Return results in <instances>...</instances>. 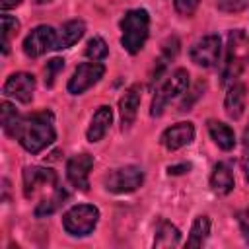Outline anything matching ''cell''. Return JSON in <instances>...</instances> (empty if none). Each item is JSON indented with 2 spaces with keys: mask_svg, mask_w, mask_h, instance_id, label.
Segmentation results:
<instances>
[{
  "mask_svg": "<svg viewBox=\"0 0 249 249\" xmlns=\"http://www.w3.org/2000/svg\"><path fill=\"white\" fill-rule=\"evenodd\" d=\"M93 165V158L89 154H76L68 160L66 163V175L70 179V183L80 189V191H88L89 189V169Z\"/></svg>",
  "mask_w": 249,
  "mask_h": 249,
  "instance_id": "11",
  "label": "cell"
},
{
  "mask_svg": "<svg viewBox=\"0 0 249 249\" xmlns=\"http://www.w3.org/2000/svg\"><path fill=\"white\" fill-rule=\"evenodd\" d=\"M62 68H64V60H62V58H53V60L47 62V66H45V84H47L49 88L54 84V78H56V74H58Z\"/></svg>",
  "mask_w": 249,
  "mask_h": 249,
  "instance_id": "28",
  "label": "cell"
},
{
  "mask_svg": "<svg viewBox=\"0 0 249 249\" xmlns=\"http://www.w3.org/2000/svg\"><path fill=\"white\" fill-rule=\"evenodd\" d=\"M247 58H249V37L243 29H235L228 37V56L222 72V82L233 84L241 74Z\"/></svg>",
  "mask_w": 249,
  "mask_h": 249,
  "instance_id": "3",
  "label": "cell"
},
{
  "mask_svg": "<svg viewBox=\"0 0 249 249\" xmlns=\"http://www.w3.org/2000/svg\"><path fill=\"white\" fill-rule=\"evenodd\" d=\"M66 196H68V195H66L64 189H54L51 196L43 198V200L37 204V208H35V216L41 218V216H49V214H53L54 210H58V206L64 202Z\"/></svg>",
  "mask_w": 249,
  "mask_h": 249,
  "instance_id": "23",
  "label": "cell"
},
{
  "mask_svg": "<svg viewBox=\"0 0 249 249\" xmlns=\"http://www.w3.org/2000/svg\"><path fill=\"white\" fill-rule=\"evenodd\" d=\"M111 121H113V111H111V107H109V105H101V107L95 111V115L91 117V123H89V126H88V132H86L88 140H89V142H99V140L105 136V132L109 130Z\"/></svg>",
  "mask_w": 249,
  "mask_h": 249,
  "instance_id": "15",
  "label": "cell"
},
{
  "mask_svg": "<svg viewBox=\"0 0 249 249\" xmlns=\"http://www.w3.org/2000/svg\"><path fill=\"white\" fill-rule=\"evenodd\" d=\"M43 187H56V173L47 167H25L23 169V195L25 198H33Z\"/></svg>",
  "mask_w": 249,
  "mask_h": 249,
  "instance_id": "9",
  "label": "cell"
},
{
  "mask_svg": "<svg viewBox=\"0 0 249 249\" xmlns=\"http://www.w3.org/2000/svg\"><path fill=\"white\" fill-rule=\"evenodd\" d=\"M216 6L220 12L226 14H239L249 8V0H216Z\"/></svg>",
  "mask_w": 249,
  "mask_h": 249,
  "instance_id": "27",
  "label": "cell"
},
{
  "mask_svg": "<svg viewBox=\"0 0 249 249\" xmlns=\"http://www.w3.org/2000/svg\"><path fill=\"white\" fill-rule=\"evenodd\" d=\"M142 181H144V173L136 165H124V167L113 169L103 179L105 189L111 193H119V195L136 191L142 185Z\"/></svg>",
  "mask_w": 249,
  "mask_h": 249,
  "instance_id": "6",
  "label": "cell"
},
{
  "mask_svg": "<svg viewBox=\"0 0 249 249\" xmlns=\"http://www.w3.org/2000/svg\"><path fill=\"white\" fill-rule=\"evenodd\" d=\"M140 91H142V88L138 84H134L119 99V113H121L123 128H128L136 119V111H138V105H140Z\"/></svg>",
  "mask_w": 249,
  "mask_h": 249,
  "instance_id": "14",
  "label": "cell"
},
{
  "mask_svg": "<svg viewBox=\"0 0 249 249\" xmlns=\"http://www.w3.org/2000/svg\"><path fill=\"white\" fill-rule=\"evenodd\" d=\"M103 72H105V66L99 64V62H84V64H80L74 70L72 78L68 80V91L72 95L84 93L86 89H89L93 84H97L101 80Z\"/></svg>",
  "mask_w": 249,
  "mask_h": 249,
  "instance_id": "8",
  "label": "cell"
},
{
  "mask_svg": "<svg viewBox=\"0 0 249 249\" xmlns=\"http://www.w3.org/2000/svg\"><path fill=\"white\" fill-rule=\"evenodd\" d=\"M245 99H247V93H245V86L243 84H237L233 82L226 93V99H224V109H226V115L230 119H239L243 115V109H245Z\"/></svg>",
  "mask_w": 249,
  "mask_h": 249,
  "instance_id": "16",
  "label": "cell"
},
{
  "mask_svg": "<svg viewBox=\"0 0 249 249\" xmlns=\"http://www.w3.org/2000/svg\"><path fill=\"white\" fill-rule=\"evenodd\" d=\"M243 146H245V150H249V124L243 130Z\"/></svg>",
  "mask_w": 249,
  "mask_h": 249,
  "instance_id": "34",
  "label": "cell"
},
{
  "mask_svg": "<svg viewBox=\"0 0 249 249\" xmlns=\"http://www.w3.org/2000/svg\"><path fill=\"white\" fill-rule=\"evenodd\" d=\"M191 169V165L189 163H181V165H169V175L173 173V175H177V173H185V171H189Z\"/></svg>",
  "mask_w": 249,
  "mask_h": 249,
  "instance_id": "31",
  "label": "cell"
},
{
  "mask_svg": "<svg viewBox=\"0 0 249 249\" xmlns=\"http://www.w3.org/2000/svg\"><path fill=\"white\" fill-rule=\"evenodd\" d=\"M99 220V210L91 204H78L72 206L64 216H62V226L70 235H88L93 231L95 224Z\"/></svg>",
  "mask_w": 249,
  "mask_h": 249,
  "instance_id": "5",
  "label": "cell"
},
{
  "mask_svg": "<svg viewBox=\"0 0 249 249\" xmlns=\"http://www.w3.org/2000/svg\"><path fill=\"white\" fill-rule=\"evenodd\" d=\"M179 241H181L179 230H177L173 224L161 220V222L158 224V230H156L154 247H175V245H179Z\"/></svg>",
  "mask_w": 249,
  "mask_h": 249,
  "instance_id": "21",
  "label": "cell"
},
{
  "mask_svg": "<svg viewBox=\"0 0 249 249\" xmlns=\"http://www.w3.org/2000/svg\"><path fill=\"white\" fill-rule=\"evenodd\" d=\"M33 2H37V4H47V2H51V0H33Z\"/></svg>",
  "mask_w": 249,
  "mask_h": 249,
  "instance_id": "35",
  "label": "cell"
},
{
  "mask_svg": "<svg viewBox=\"0 0 249 249\" xmlns=\"http://www.w3.org/2000/svg\"><path fill=\"white\" fill-rule=\"evenodd\" d=\"M239 228H241L243 239L249 243V208H245V210L239 214Z\"/></svg>",
  "mask_w": 249,
  "mask_h": 249,
  "instance_id": "30",
  "label": "cell"
},
{
  "mask_svg": "<svg viewBox=\"0 0 249 249\" xmlns=\"http://www.w3.org/2000/svg\"><path fill=\"white\" fill-rule=\"evenodd\" d=\"M177 53H179V39H177V37H169V39L163 43V47H161V54H160V58L156 60V68H154L152 82L160 80V76L163 74V70H165L167 64L175 58Z\"/></svg>",
  "mask_w": 249,
  "mask_h": 249,
  "instance_id": "20",
  "label": "cell"
},
{
  "mask_svg": "<svg viewBox=\"0 0 249 249\" xmlns=\"http://www.w3.org/2000/svg\"><path fill=\"white\" fill-rule=\"evenodd\" d=\"M187 86H189V72H187L185 68H177L175 72H171V76H169V78L160 86V89L156 91V95H154V99H152V105H150V115H152V117H160V115L163 113L165 105H167L173 97L181 95V93L187 89Z\"/></svg>",
  "mask_w": 249,
  "mask_h": 249,
  "instance_id": "4",
  "label": "cell"
},
{
  "mask_svg": "<svg viewBox=\"0 0 249 249\" xmlns=\"http://www.w3.org/2000/svg\"><path fill=\"white\" fill-rule=\"evenodd\" d=\"M84 31H86V23L82 19L66 21L60 27L58 35H56V49H68V47H72L74 43H78L82 39Z\"/></svg>",
  "mask_w": 249,
  "mask_h": 249,
  "instance_id": "18",
  "label": "cell"
},
{
  "mask_svg": "<svg viewBox=\"0 0 249 249\" xmlns=\"http://www.w3.org/2000/svg\"><path fill=\"white\" fill-rule=\"evenodd\" d=\"M56 132H54V117L51 111H37L29 117L21 119V124L18 128L16 138L19 140V144L31 152L37 154L43 148H47L53 140H54Z\"/></svg>",
  "mask_w": 249,
  "mask_h": 249,
  "instance_id": "1",
  "label": "cell"
},
{
  "mask_svg": "<svg viewBox=\"0 0 249 249\" xmlns=\"http://www.w3.org/2000/svg\"><path fill=\"white\" fill-rule=\"evenodd\" d=\"M220 37L218 35H206L198 39L191 49V60L198 66L210 68L220 58Z\"/></svg>",
  "mask_w": 249,
  "mask_h": 249,
  "instance_id": "10",
  "label": "cell"
},
{
  "mask_svg": "<svg viewBox=\"0 0 249 249\" xmlns=\"http://www.w3.org/2000/svg\"><path fill=\"white\" fill-rule=\"evenodd\" d=\"M19 4H21V0H0V8L2 10H10V8H16Z\"/></svg>",
  "mask_w": 249,
  "mask_h": 249,
  "instance_id": "32",
  "label": "cell"
},
{
  "mask_svg": "<svg viewBox=\"0 0 249 249\" xmlns=\"http://www.w3.org/2000/svg\"><path fill=\"white\" fill-rule=\"evenodd\" d=\"M33 91H35V78L27 72H16L4 84V95L14 97L21 103H29L33 99Z\"/></svg>",
  "mask_w": 249,
  "mask_h": 249,
  "instance_id": "12",
  "label": "cell"
},
{
  "mask_svg": "<svg viewBox=\"0 0 249 249\" xmlns=\"http://www.w3.org/2000/svg\"><path fill=\"white\" fill-rule=\"evenodd\" d=\"M200 0H175V10L181 16H193Z\"/></svg>",
  "mask_w": 249,
  "mask_h": 249,
  "instance_id": "29",
  "label": "cell"
},
{
  "mask_svg": "<svg viewBox=\"0 0 249 249\" xmlns=\"http://www.w3.org/2000/svg\"><path fill=\"white\" fill-rule=\"evenodd\" d=\"M195 138V126L193 123H177L173 126H169L163 134H161V144L167 148V150H179L187 144H191Z\"/></svg>",
  "mask_w": 249,
  "mask_h": 249,
  "instance_id": "13",
  "label": "cell"
},
{
  "mask_svg": "<svg viewBox=\"0 0 249 249\" xmlns=\"http://www.w3.org/2000/svg\"><path fill=\"white\" fill-rule=\"evenodd\" d=\"M21 119H23V117H19L18 111H16L8 101L2 103V128H4V132H6L8 136H14V138H16L18 128H19V124H21Z\"/></svg>",
  "mask_w": 249,
  "mask_h": 249,
  "instance_id": "24",
  "label": "cell"
},
{
  "mask_svg": "<svg viewBox=\"0 0 249 249\" xmlns=\"http://www.w3.org/2000/svg\"><path fill=\"white\" fill-rule=\"evenodd\" d=\"M19 29V21L12 16H2V51L4 54H8L10 51V39L18 33Z\"/></svg>",
  "mask_w": 249,
  "mask_h": 249,
  "instance_id": "25",
  "label": "cell"
},
{
  "mask_svg": "<svg viewBox=\"0 0 249 249\" xmlns=\"http://www.w3.org/2000/svg\"><path fill=\"white\" fill-rule=\"evenodd\" d=\"M241 165H243V171H245V179L249 181V150H245L243 160H241Z\"/></svg>",
  "mask_w": 249,
  "mask_h": 249,
  "instance_id": "33",
  "label": "cell"
},
{
  "mask_svg": "<svg viewBox=\"0 0 249 249\" xmlns=\"http://www.w3.org/2000/svg\"><path fill=\"white\" fill-rule=\"evenodd\" d=\"M208 132L222 150H231L235 146V134L228 124L220 121H208Z\"/></svg>",
  "mask_w": 249,
  "mask_h": 249,
  "instance_id": "19",
  "label": "cell"
},
{
  "mask_svg": "<svg viewBox=\"0 0 249 249\" xmlns=\"http://www.w3.org/2000/svg\"><path fill=\"white\" fill-rule=\"evenodd\" d=\"M233 173L230 169L228 163H216L214 165V171L210 175V189L216 193V195H228L231 189H233Z\"/></svg>",
  "mask_w": 249,
  "mask_h": 249,
  "instance_id": "17",
  "label": "cell"
},
{
  "mask_svg": "<svg viewBox=\"0 0 249 249\" xmlns=\"http://www.w3.org/2000/svg\"><path fill=\"white\" fill-rule=\"evenodd\" d=\"M109 49H107V43L101 39V37H93L88 41L86 45V56L91 58V60H103L107 56Z\"/></svg>",
  "mask_w": 249,
  "mask_h": 249,
  "instance_id": "26",
  "label": "cell"
},
{
  "mask_svg": "<svg viewBox=\"0 0 249 249\" xmlns=\"http://www.w3.org/2000/svg\"><path fill=\"white\" fill-rule=\"evenodd\" d=\"M148 29H150V16L146 10H130L124 14V18L121 19V43L124 47V51H128L130 54H136L146 39H148Z\"/></svg>",
  "mask_w": 249,
  "mask_h": 249,
  "instance_id": "2",
  "label": "cell"
},
{
  "mask_svg": "<svg viewBox=\"0 0 249 249\" xmlns=\"http://www.w3.org/2000/svg\"><path fill=\"white\" fill-rule=\"evenodd\" d=\"M208 233H210V220H208V216H198L193 222V228H191L187 245L189 247H200L204 243V239L208 237Z\"/></svg>",
  "mask_w": 249,
  "mask_h": 249,
  "instance_id": "22",
  "label": "cell"
},
{
  "mask_svg": "<svg viewBox=\"0 0 249 249\" xmlns=\"http://www.w3.org/2000/svg\"><path fill=\"white\" fill-rule=\"evenodd\" d=\"M56 35H58V31H54L49 25L35 27L23 41V53L31 58H37V56L45 54L47 51L56 49Z\"/></svg>",
  "mask_w": 249,
  "mask_h": 249,
  "instance_id": "7",
  "label": "cell"
}]
</instances>
